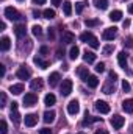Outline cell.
<instances>
[{"mask_svg":"<svg viewBox=\"0 0 133 134\" xmlns=\"http://www.w3.org/2000/svg\"><path fill=\"white\" fill-rule=\"evenodd\" d=\"M5 17L9 19V20H19V19H21V14H19V11H17L16 8L6 6V8H5Z\"/></svg>","mask_w":133,"mask_h":134,"instance_id":"1","label":"cell"},{"mask_svg":"<svg viewBox=\"0 0 133 134\" xmlns=\"http://www.w3.org/2000/svg\"><path fill=\"white\" fill-rule=\"evenodd\" d=\"M72 87H74V83H72V80H63V84H61V95L63 97H67V95H70V92H72Z\"/></svg>","mask_w":133,"mask_h":134,"instance_id":"2","label":"cell"},{"mask_svg":"<svg viewBox=\"0 0 133 134\" xmlns=\"http://www.w3.org/2000/svg\"><path fill=\"white\" fill-rule=\"evenodd\" d=\"M110 123H111V126H113L114 130H121V128L124 126L125 120H124V117H121V115H113V117L110 119Z\"/></svg>","mask_w":133,"mask_h":134,"instance_id":"3","label":"cell"},{"mask_svg":"<svg viewBox=\"0 0 133 134\" xmlns=\"http://www.w3.org/2000/svg\"><path fill=\"white\" fill-rule=\"evenodd\" d=\"M78 111H80V103H78V100H70L69 101V104H67V112H69L70 115H77Z\"/></svg>","mask_w":133,"mask_h":134,"instance_id":"4","label":"cell"},{"mask_svg":"<svg viewBox=\"0 0 133 134\" xmlns=\"http://www.w3.org/2000/svg\"><path fill=\"white\" fill-rule=\"evenodd\" d=\"M116 34H117V28L116 27H110V28H106L103 34H102V37L105 39V41H113L114 37H116Z\"/></svg>","mask_w":133,"mask_h":134,"instance_id":"5","label":"cell"},{"mask_svg":"<svg viewBox=\"0 0 133 134\" xmlns=\"http://www.w3.org/2000/svg\"><path fill=\"white\" fill-rule=\"evenodd\" d=\"M96 109L99 111L100 114H108L110 112V104L103 100H97L96 101Z\"/></svg>","mask_w":133,"mask_h":134,"instance_id":"6","label":"cell"},{"mask_svg":"<svg viewBox=\"0 0 133 134\" xmlns=\"http://www.w3.org/2000/svg\"><path fill=\"white\" fill-rule=\"evenodd\" d=\"M36 103H38V97L34 95L33 92L25 94V97H24V104H25V106H34Z\"/></svg>","mask_w":133,"mask_h":134,"instance_id":"7","label":"cell"},{"mask_svg":"<svg viewBox=\"0 0 133 134\" xmlns=\"http://www.w3.org/2000/svg\"><path fill=\"white\" fill-rule=\"evenodd\" d=\"M16 75H17V78H19V80H28V78H30V70H28L25 66H22V67H19V69H17Z\"/></svg>","mask_w":133,"mask_h":134,"instance_id":"8","label":"cell"},{"mask_svg":"<svg viewBox=\"0 0 133 134\" xmlns=\"http://www.w3.org/2000/svg\"><path fill=\"white\" fill-rule=\"evenodd\" d=\"M36 123H38V117H36L34 114H27V115H25V126L33 128Z\"/></svg>","mask_w":133,"mask_h":134,"instance_id":"9","label":"cell"},{"mask_svg":"<svg viewBox=\"0 0 133 134\" xmlns=\"http://www.w3.org/2000/svg\"><path fill=\"white\" fill-rule=\"evenodd\" d=\"M0 48H2V52H8V50L11 48V39H9L8 36H3V37H2V41H0Z\"/></svg>","mask_w":133,"mask_h":134,"instance_id":"10","label":"cell"},{"mask_svg":"<svg viewBox=\"0 0 133 134\" xmlns=\"http://www.w3.org/2000/svg\"><path fill=\"white\" fill-rule=\"evenodd\" d=\"M74 41H75V36L70 31H64V33L61 34V42L63 44H72Z\"/></svg>","mask_w":133,"mask_h":134,"instance_id":"11","label":"cell"},{"mask_svg":"<svg viewBox=\"0 0 133 134\" xmlns=\"http://www.w3.org/2000/svg\"><path fill=\"white\" fill-rule=\"evenodd\" d=\"M127 53L125 52H119L117 53V63H119V66L122 67V69H125L127 67Z\"/></svg>","mask_w":133,"mask_h":134,"instance_id":"12","label":"cell"},{"mask_svg":"<svg viewBox=\"0 0 133 134\" xmlns=\"http://www.w3.org/2000/svg\"><path fill=\"white\" fill-rule=\"evenodd\" d=\"M55 117H57L55 111H45V112H44V117H42V120H44L45 123H52V122L55 120Z\"/></svg>","mask_w":133,"mask_h":134,"instance_id":"13","label":"cell"},{"mask_svg":"<svg viewBox=\"0 0 133 134\" xmlns=\"http://www.w3.org/2000/svg\"><path fill=\"white\" fill-rule=\"evenodd\" d=\"M77 73H78V76L83 80V81H86L88 80V76H89V72H88V67L85 66H80L78 67V70H77Z\"/></svg>","mask_w":133,"mask_h":134,"instance_id":"14","label":"cell"},{"mask_svg":"<svg viewBox=\"0 0 133 134\" xmlns=\"http://www.w3.org/2000/svg\"><path fill=\"white\" fill-rule=\"evenodd\" d=\"M58 81H60V73H58V72L50 73V76H49V84H50L52 87H55V86L58 84Z\"/></svg>","mask_w":133,"mask_h":134,"instance_id":"15","label":"cell"},{"mask_svg":"<svg viewBox=\"0 0 133 134\" xmlns=\"http://www.w3.org/2000/svg\"><path fill=\"white\" fill-rule=\"evenodd\" d=\"M99 120H102L100 117H91V115H88V112H86L85 120L81 122V125H83V126H88V125H91V123H94V122H99Z\"/></svg>","mask_w":133,"mask_h":134,"instance_id":"16","label":"cell"},{"mask_svg":"<svg viewBox=\"0 0 133 134\" xmlns=\"http://www.w3.org/2000/svg\"><path fill=\"white\" fill-rule=\"evenodd\" d=\"M86 84H88L91 89L97 87V86H99V80H97V76H94V75H89V76H88V80H86Z\"/></svg>","mask_w":133,"mask_h":134,"instance_id":"17","label":"cell"},{"mask_svg":"<svg viewBox=\"0 0 133 134\" xmlns=\"http://www.w3.org/2000/svg\"><path fill=\"white\" fill-rule=\"evenodd\" d=\"M9 92L11 94H14V95H19V94H22L24 92V84H13L11 87H9Z\"/></svg>","mask_w":133,"mask_h":134,"instance_id":"18","label":"cell"},{"mask_svg":"<svg viewBox=\"0 0 133 134\" xmlns=\"http://www.w3.org/2000/svg\"><path fill=\"white\" fill-rule=\"evenodd\" d=\"M42 86H44V83H42V80H41V78L32 80V83H30V87H32L33 91H39V89H42Z\"/></svg>","mask_w":133,"mask_h":134,"instance_id":"19","label":"cell"},{"mask_svg":"<svg viewBox=\"0 0 133 134\" xmlns=\"http://www.w3.org/2000/svg\"><path fill=\"white\" fill-rule=\"evenodd\" d=\"M110 19H111L113 22H119V20L122 19V11H119V9L111 11V13H110Z\"/></svg>","mask_w":133,"mask_h":134,"instance_id":"20","label":"cell"},{"mask_svg":"<svg viewBox=\"0 0 133 134\" xmlns=\"http://www.w3.org/2000/svg\"><path fill=\"white\" fill-rule=\"evenodd\" d=\"M78 55H80V48H78L77 45L70 47V50H69V58H70L72 61H75V59L78 58Z\"/></svg>","mask_w":133,"mask_h":134,"instance_id":"21","label":"cell"},{"mask_svg":"<svg viewBox=\"0 0 133 134\" xmlns=\"http://www.w3.org/2000/svg\"><path fill=\"white\" fill-rule=\"evenodd\" d=\"M44 103H45V106H53L55 103H57V97L53 95V94H47L45 95V98H44Z\"/></svg>","mask_w":133,"mask_h":134,"instance_id":"22","label":"cell"},{"mask_svg":"<svg viewBox=\"0 0 133 134\" xmlns=\"http://www.w3.org/2000/svg\"><path fill=\"white\" fill-rule=\"evenodd\" d=\"M83 59H85L86 63H94V61H96V53H94V52H88V50H86V52L83 53Z\"/></svg>","mask_w":133,"mask_h":134,"instance_id":"23","label":"cell"},{"mask_svg":"<svg viewBox=\"0 0 133 134\" xmlns=\"http://www.w3.org/2000/svg\"><path fill=\"white\" fill-rule=\"evenodd\" d=\"M14 33H16V36H17V37H24V36H25V25H24V24L16 25Z\"/></svg>","mask_w":133,"mask_h":134,"instance_id":"24","label":"cell"},{"mask_svg":"<svg viewBox=\"0 0 133 134\" xmlns=\"http://www.w3.org/2000/svg\"><path fill=\"white\" fill-rule=\"evenodd\" d=\"M122 109L125 112H133V98H129L122 103Z\"/></svg>","mask_w":133,"mask_h":134,"instance_id":"25","label":"cell"},{"mask_svg":"<svg viewBox=\"0 0 133 134\" xmlns=\"http://www.w3.org/2000/svg\"><path fill=\"white\" fill-rule=\"evenodd\" d=\"M33 63L39 67V69H47V67H49V63H47V61H44L42 58H38V56L33 59Z\"/></svg>","mask_w":133,"mask_h":134,"instance_id":"26","label":"cell"},{"mask_svg":"<svg viewBox=\"0 0 133 134\" xmlns=\"http://www.w3.org/2000/svg\"><path fill=\"white\" fill-rule=\"evenodd\" d=\"M94 6L99 9H106L108 8V0H94Z\"/></svg>","mask_w":133,"mask_h":134,"instance_id":"27","label":"cell"},{"mask_svg":"<svg viewBox=\"0 0 133 134\" xmlns=\"http://www.w3.org/2000/svg\"><path fill=\"white\" fill-rule=\"evenodd\" d=\"M42 16H44V19H49V20H50V19H53L57 14H55V9H50V8H49V9H44Z\"/></svg>","mask_w":133,"mask_h":134,"instance_id":"28","label":"cell"},{"mask_svg":"<svg viewBox=\"0 0 133 134\" xmlns=\"http://www.w3.org/2000/svg\"><path fill=\"white\" fill-rule=\"evenodd\" d=\"M93 36H94V34L91 33V31H85V33L80 34V39H81L83 42H86V44H88V42H89V41L93 39Z\"/></svg>","mask_w":133,"mask_h":134,"instance_id":"29","label":"cell"},{"mask_svg":"<svg viewBox=\"0 0 133 134\" xmlns=\"http://www.w3.org/2000/svg\"><path fill=\"white\" fill-rule=\"evenodd\" d=\"M63 11H64L66 16H70L72 14V3L70 2H64L63 3Z\"/></svg>","mask_w":133,"mask_h":134,"instance_id":"30","label":"cell"},{"mask_svg":"<svg viewBox=\"0 0 133 134\" xmlns=\"http://www.w3.org/2000/svg\"><path fill=\"white\" fill-rule=\"evenodd\" d=\"M11 120H13L16 125H19V123H21V115H19V112H17V111H11Z\"/></svg>","mask_w":133,"mask_h":134,"instance_id":"31","label":"cell"},{"mask_svg":"<svg viewBox=\"0 0 133 134\" xmlns=\"http://www.w3.org/2000/svg\"><path fill=\"white\" fill-rule=\"evenodd\" d=\"M99 24L100 22L97 19H86V20H85V25H86V27H97Z\"/></svg>","mask_w":133,"mask_h":134,"instance_id":"32","label":"cell"},{"mask_svg":"<svg viewBox=\"0 0 133 134\" xmlns=\"http://www.w3.org/2000/svg\"><path fill=\"white\" fill-rule=\"evenodd\" d=\"M32 33H33L34 36H41V34H42V28H41L39 25H33V27H32Z\"/></svg>","mask_w":133,"mask_h":134,"instance_id":"33","label":"cell"},{"mask_svg":"<svg viewBox=\"0 0 133 134\" xmlns=\"http://www.w3.org/2000/svg\"><path fill=\"white\" fill-rule=\"evenodd\" d=\"M88 44H89L93 48H99V47H100V44H99V41H97V37H96V36H93V39H91Z\"/></svg>","mask_w":133,"mask_h":134,"instance_id":"34","label":"cell"},{"mask_svg":"<svg viewBox=\"0 0 133 134\" xmlns=\"http://www.w3.org/2000/svg\"><path fill=\"white\" fill-rule=\"evenodd\" d=\"M0 133H2V134L8 133V125H6V122H5V120H2V122H0Z\"/></svg>","mask_w":133,"mask_h":134,"instance_id":"35","label":"cell"},{"mask_svg":"<svg viewBox=\"0 0 133 134\" xmlns=\"http://www.w3.org/2000/svg\"><path fill=\"white\" fill-rule=\"evenodd\" d=\"M83 8H85V5H83L81 2L75 3V13H77V14H81V13H83Z\"/></svg>","mask_w":133,"mask_h":134,"instance_id":"36","label":"cell"},{"mask_svg":"<svg viewBox=\"0 0 133 134\" xmlns=\"http://www.w3.org/2000/svg\"><path fill=\"white\" fill-rule=\"evenodd\" d=\"M130 89H132V87H130V83H129L127 80H124V81H122V91H124V92H130Z\"/></svg>","mask_w":133,"mask_h":134,"instance_id":"37","label":"cell"},{"mask_svg":"<svg viewBox=\"0 0 133 134\" xmlns=\"http://www.w3.org/2000/svg\"><path fill=\"white\" fill-rule=\"evenodd\" d=\"M113 91H114V87H113V86H111V84H110V83H108V84H105V86H103V94H111V92H113Z\"/></svg>","mask_w":133,"mask_h":134,"instance_id":"38","label":"cell"},{"mask_svg":"<svg viewBox=\"0 0 133 134\" xmlns=\"http://www.w3.org/2000/svg\"><path fill=\"white\" fill-rule=\"evenodd\" d=\"M113 50H114V45H106V47H103V55H106V56H108Z\"/></svg>","mask_w":133,"mask_h":134,"instance_id":"39","label":"cell"},{"mask_svg":"<svg viewBox=\"0 0 133 134\" xmlns=\"http://www.w3.org/2000/svg\"><path fill=\"white\" fill-rule=\"evenodd\" d=\"M96 72H97V73H102V72H105V64H103V63H99V64L96 66Z\"/></svg>","mask_w":133,"mask_h":134,"instance_id":"40","label":"cell"},{"mask_svg":"<svg viewBox=\"0 0 133 134\" xmlns=\"http://www.w3.org/2000/svg\"><path fill=\"white\" fill-rule=\"evenodd\" d=\"M108 76H110V81H111V83H114V81L117 80V75H116V72H113V70L108 73Z\"/></svg>","mask_w":133,"mask_h":134,"instance_id":"41","label":"cell"},{"mask_svg":"<svg viewBox=\"0 0 133 134\" xmlns=\"http://www.w3.org/2000/svg\"><path fill=\"white\" fill-rule=\"evenodd\" d=\"M0 101H2V104H0V106H2V108H5V106H6V104H5V103H6V95H5L3 92L0 94Z\"/></svg>","mask_w":133,"mask_h":134,"instance_id":"42","label":"cell"},{"mask_svg":"<svg viewBox=\"0 0 133 134\" xmlns=\"http://www.w3.org/2000/svg\"><path fill=\"white\" fill-rule=\"evenodd\" d=\"M124 44H125L129 48H130V47H133V37H130V36H129V37L125 39V42H124Z\"/></svg>","mask_w":133,"mask_h":134,"instance_id":"43","label":"cell"},{"mask_svg":"<svg viewBox=\"0 0 133 134\" xmlns=\"http://www.w3.org/2000/svg\"><path fill=\"white\" fill-rule=\"evenodd\" d=\"M39 53H41V55H47V53H49V48H47L45 45H42V47L39 48Z\"/></svg>","mask_w":133,"mask_h":134,"instance_id":"44","label":"cell"},{"mask_svg":"<svg viewBox=\"0 0 133 134\" xmlns=\"http://www.w3.org/2000/svg\"><path fill=\"white\" fill-rule=\"evenodd\" d=\"M39 134H52V131L49 128H42V130H39Z\"/></svg>","mask_w":133,"mask_h":134,"instance_id":"45","label":"cell"},{"mask_svg":"<svg viewBox=\"0 0 133 134\" xmlns=\"http://www.w3.org/2000/svg\"><path fill=\"white\" fill-rule=\"evenodd\" d=\"M5 72H6V69H5V66H3V64H2V66H0V76H2V78L5 76Z\"/></svg>","mask_w":133,"mask_h":134,"instance_id":"46","label":"cell"},{"mask_svg":"<svg viewBox=\"0 0 133 134\" xmlns=\"http://www.w3.org/2000/svg\"><path fill=\"white\" fill-rule=\"evenodd\" d=\"M45 2H47V0H33V3H34V5H44Z\"/></svg>","mask_w":133,"mask_h":134,"instance_id":"47","label":"cell"},{"mask_svg":"<svg viewBox=\"0 0 133 134\" xmlns=\"http://www.w3.org/2000/svg\"><path fill=\"white\" fill-rule=\"evenodd\" d=\"M122 25H124V28H127V27H130V20H129V19H125V20L122 22Z\"/></svg>","mask_w":133,"mask_h":134,"instance_id":"48","label":"cell"},{"mask_svg":"<svg viewBox=\"0 0 133 134\" xmlns=\"http://www.w3.org/2000/svg\"><path fill=\"white\" fill-rule=\"evenodd\" d=\"M11 111H17V103H16V101L11 103Z\"/></svg>","mask_w":133,"mask_h":134,"instance_id":"49","label":"cell"},{"mask_svg":"<svg viewBox=\"0 0 133 134\" xmlns=\"http://www.w3.org/2000/svg\"><path fill=\"white\" fill-rule=\"evenodd\" d=\"M94 134H108V131H106V130H97Z\"/></svg>","mask_w":133,"mask_h":134,"instance_id":"50","label":"cell"},{"mask_svg":"<svg viewBox=\"0 0 133 134\" xmlns=\"http://www.w3.org/2000/svg\"><path fill=\"white\" fill-rule=\"evenodd\" d=\"M52 5L58 6V5H61V0H52Z\"/></svg>","mask_w":133,"mask_h":134,"instance_id":"51","label":"cell"},{"mask_svg":"<svg viewBox=\"0 0 133 134\" xmlns=\"http://www.w3.org/2000/svg\"><path fill=\"white\" fill-rule=\"evenodd\" d=\"M129 13L133 14V3H132V5H129Z\"/></svg>","mask_w":133,"mask_h":134,"instance_id":"52","label":"cell"},{"mask_svg":"<svg viewBox=\"0 0 133 134\" xmlns=\"http://www.w3.org/2000/svg\"><path fill=\"white\" fill-rule=\"evenodd\" d=\"M0 28H2V30H5V28H6V24H5V22H2V24H0Z\"/></svg>","mask_w":133,"mask_h":134,"instance_id":"53","label":"cell"},{"mask_svg":"<svg viewBox=\"0 0 133 134\" xmlns=\"http://www.w3.org/2000/svg\"><path fill=\"white\" fill-rule=\"evenodd\" d=\"M33 16H34V17H39L41 14H39V11H33Z\"/></svg>","mask_w":133,"mask_h":134,"instance_id":"54","label":"cell"},{"mask_svg":"<svg viewBox=\"0 0 133 134\" xmlns=\"http://www.w3.org/2000/svg\"><path fill=\"white\" fill-rule=\"evenodd\" d=\"M17 2H24V0H17Z\"/></svg>","mask_w":133,"mask_h":134,"instance_id":"55","label":"cell"},{"mask_svg":"<svg viewBox=\"0 0 133 134\" xmlns=\"http://www.w3.org/2000/svg\"><path fill=\"white\" fill-rule=\"evenodd\" d=\"M78 134H83V133H78Z\"/></svg>","mask_w":133,"mask_h":134,"instance_id":"56","label":"cell"}]
</instances>
